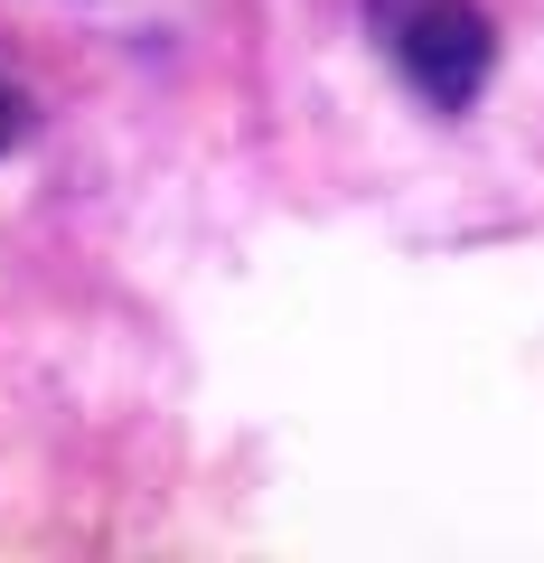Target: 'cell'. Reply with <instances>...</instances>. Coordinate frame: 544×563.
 <instances>
[{"instance_id":"2","label":"cell","mask_w":544,"mask_h":563,"mask_svg":"<svg viewBox=\"0 0 544 563\" xmlns=\"http://www.w3.org/2000/svg\"><path fill=\"white\" fill-rule=\"evenodd\" d=\"M29 141V103H20V85H0V151H20Z\"/></svg>"},{"instance_id":"1","label":"cell","mask_w":544,"mask_h":563,"mask_svg":"<svg viewBox=\"0 0 544 563\" xmlns=\"http://www.w3.org/2000/svg\"><path fill=\"white\" fill-rule=\"evenodd\" d=\"M366 20L432 113H469L498 76V29L479 0H366Z\"/></svg>"}]
</instances>
